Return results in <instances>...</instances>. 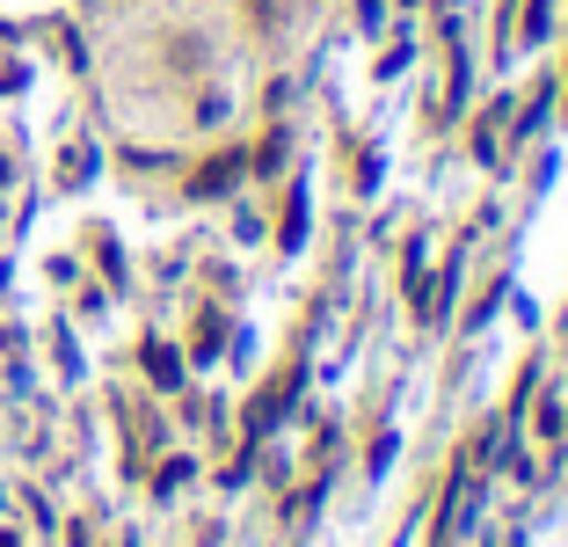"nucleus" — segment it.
Returning <instances> with one entry per match:
<instances>
[{
	"label": "nucleus",
	"instance_id": "f257e3e1",
	"mask_svg": "<svg viewBox=\"0 0 568 547\" xmlns=\"http://www.w3.org/2000/svg\"><path fill=\"white\" fill-rule=\"evenodd\" d=\"M234 176H241V154H226V161H211L205 176H197V197H219V190H226V183H234Z\"/></svg>",
	"mask_w": 568,
	"mask_h": 547
},
{
	"label": "nucleus",
	"instance_id": "f03ea898",
	"mask_svg": "<svg viewBox=\"0 0 568 547\" xmlns=\"http://www.w3.org/2000/svg\"><path fill=\"white\" fill-rule=\"evenodd\" d=\"M146 372H154L161 388H175V380H183V365H175V351H168V343H146Z\"/></svg>",
	"mask_w": 568,
	"mask_h": 547
}]
</instances>
